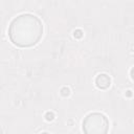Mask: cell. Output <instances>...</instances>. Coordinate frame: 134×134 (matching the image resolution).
<instances>
[{
  "mask_svg": "<svg viewBox=\"0 0 134 134\" xmlns=\"http://www.w3.org/2000/svg\"><path fill=\"white\" fill-rule=\"evenodd\" d=\"M74 37H77V38H82L83 37V34H82V31H80V30H78V31H74Z\"/></svg>",
  "mask_w": 134,
  "mask_h": 134,
  "instance_id": "cell-5",
  "label": "cell"
},
{
  "mask_svg": "<svg viewBox=\"0 0 134 134\" xmlns=\"http://www.w3.org/2000/svg\"><path fill=\"white\" fill-rule=\"evenodd\" d=\"M61 92H62V95H64V96L69 95V89H68V88H63V89L61 90Z\"/></svg>",
  "mask_w": 134,
  "mask_h": 134,
  "instance_id": "cell-6",
  "label": "cell"
},
{
  "mask_svg": "<svg viewBox=\"0 0 134 134\" xmlns=\"http://www.w3.org/2000/svg\"><path fill=\"white\" fill-rule=\"evenodd\" d=\"M109 120L102 113H90L83 120V131L85 134H107Z\"/></svg>",
  "mask_w": 134,
  "mask_h": 134,
  "instance_id": "cell-2",
  "label": "cell"
},
{
  "mask_svg": "<svg viewBox=\"0 0 134 134\" xmlns=\"http://www.w3.org/2000/svg\"><path fill=\"white\" fill-rule=\"evenodd\" d=\"M45 117H46V119H47V120H52V119H54V117H55V115H54V113H52V112H47V113H46V115H45Z\"/></svg>",
  "mask_w": 134,
  "mask_h": 134,
  "instance_id": "cell-4",
  "label": "cell"
},
{
  "mask_svg": "<svg viewBox=\"0 0 134 134\" xmlns=\"http://www.w3.org/2000/svg\"><path fill=\"white\" fill-rule=\"evenodd\" d=\"M43 35V23L37 16L22 14L11 22L9 37L18 47H32L36 45Z\"/></svg>",
  "mask_w": 134,
  "mask_h": 134,
  "instance_id": "cell-1",
  "label": "cell"
},
{
  "mask_svg": "<svg viewBox=\"0 0 134 134\" xmlns=\"http://www.w3.org/2000/svg\"><path fill=\"white\" fill-rule=\"evenodd\" d=\"M110 83H111V80L105 73L98 74L95 79V84L100 89H107L110 86Z\"/></svg>",
  "mask_w": 134,
  "mask_h": 134,
  "instance_id": "cell-3",
  "label": "cell"
},
{
  "mask_svg": "<svg viewBox=\"0 0 134 134\" xmlns=\"http://www.w3.org/2000/svg\"><path fill=\"white\" fill-rule=\"evenodd\" d=\"M42 134H48V133H42Z\"/></svg>",
  "mask_w": 134,
  "mask_h": 134,
  "instance_id": "cell-7",
  "label": "cell"
}]
</instances>
